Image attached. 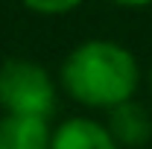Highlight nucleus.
I'll return each instance as SVG.
<instances>
[{"mask_svg":"<svg viewBox=\"0 0 152 149\" xmlns=\"http://www.w3.org/2000/svg\"><path fill=\"white\" fill-rule=\"evenodd\" d=\"M140 82L134 56L117 41L94 38L70 50L61 64V85L76 102L88 108H105L129 102Z\"/></svg>","mask_w":152,"mask_h":149,"instance_id":"nucleus-1","label":"nucleus"},{"mask_svg":"<svg viewBox=\"0 0 152 149\" xmlns=\"http://www.w3.org/2000/svg\"><path fill=\"white\" fill-rule=\"evenodd\" d=\"M0 108L18 117L47 120L56 111V82L47 67L29 58H9L0 64Z\"/></svg>","mask_w":152,"mask_h":149,"instance_id":"nucleus-2","label":"nucleus"},{"mask_svg":"<svg viewBox=\"0 0 152 149\" xmlns=\"http://www.w3.org/2000/svg\"><path fill=\"white\" fill-rule=\"evenodd\" d=\"M50 149H120L108 126L91 117H70L50 134Z\"/></svg>","mask_w":152,"mask_h":149,"instance_id":"nucleus-3","label":"nucleus"},{"mask_svg":"<svg viewBox=\"0 0 152 149\" xmlns=\"http://www.w3.org/2000/svg\"><path fill=\"white\" fill-rule=\"evenodd\" d=\"M108 131L114 134V140L120 143V149L126 146H143L152 137V117L140 102H120L108 111Z\"/></svg>","mask_w":152,"mask_h":149,"instance_id":"nucleus-4","label":"nucleus"},{"mask_svg":"<svg viewBox=\"0 0 152 149\" xmlns=\"http://www.w3.org/2000/svg\"><path fill=\"white\" fill-rule=\"evenodd\" d=\"M50 134L47 120L18 114L0 117V149H50Z\"/></svg>","mask_w":152,"mask_h":149,"instance_id":"nucleus-5","label":"nucleus"},{"mask_svg":"<svg viewBox=\"0 0 152 149\" xmlns=\"http://www.w3.org/2000/svg\"><path fill=\"white\" fill-rule=\"evenodd\" d=\"M20 3L38 15H64V12H73L82 0H20Z\"/></svg>","mask_w":152,"mask_h":149,"instance_id":"nucleus-6","label":"nucleus"},{"mask_svg":"<svg viewBox=\"0 0 152 149\" xmlns=\"http://www.w3.org/2000/svg\"><path fill=\"white\" fill-rule=\"evenodd\" d=\"M117 6H129V9H143V6H152V0H111Z\"/></svg>","mask_w":152,"mask_h":149,"instance_id":"nucleus-7","label":"nucleus"},{"mask_svg":"<svg viewBox=\"0 0 152 149\" xmlns=\"http://www.w3.org/2000/svg\"><path fill=\"white\" fill-rule=\"evenodd\" d=\"M149 85H152V70H149Z\"/></svg>","mask_w":152,"mask_h":149,"instance_id":"nucleus-8","label":"nucleus"}]
</instances>
